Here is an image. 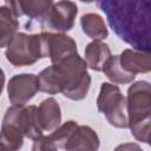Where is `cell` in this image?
Listing matches in <instances>:
<instances>
[{"mask_svg":"<svg viewBox=\"0 0 151 151\" xmlns=\"http://www.w3.org/2000/svg\"><path fill=\"white\" fill-rule=\"evenodd\" d=\"M22 132L12 124H1V149L6 151H15L22 146Z\"/></svg>","mask_w":151,"mask_h":151,"instance_id":"18","label":"cell"},{"mask_svg":"<svg viewBox=\"0 0 151 151\" xmlns=\"http://www.w3.org/2000/svg\"><path fill=\"white\" fill-rule=\"evenodd\" d=\"M129 127L131 130L132 136L138 142L146 143L147 138L151 133V116H149L147 118H145V119H143V120H140L136 124L130 125Z\"/></svg>","mask_w":151,"mask_h":151,"instance_id":"20","label":"cell"},{"mask_svg":"<svg viewBox=\"0 0 151 151\" xmlns=\"http://www.w3.org/2000/svg\"><path fill=\"white\" fill-rule=\"evenodd\" d=\"M123 68L132 74L151 72V51L140 50H124L119 55Z\"/></svg>","mask_w":151,"mask_h":151,"instance_id":"10","label":"cell"},{"mask_svg":"<svg viewBox=\"0 0 151 151\" xmlns=\"http://www.w3.org/2000/svg\"><path fill=\"white\" fill-rule=\"evenodd\" d=\"M78 127V123L74 120H68L66 123H64L63 125H59L51 134H48L51 137V139L55 143V145L58 147L65 149L66 143L68 142L70 137L72 136V133L74 132V130Z\"/></svg>","mask_w":151,"mask_h":151,"instance_id":"19","label":"cell"},{"mask_svg":"<svg viewBox=\"0 0 151 151\" xmlns=\"http://www.w3.org/2000/svg\"><path fill=\"white\" fill-rule=\"evenodd\" d=\"M99 149V137L94 130L86 125H78L65 145L67 151H96Z\"/></svg>","mask_w":151,"mask_h":151,"instance_id":"11","label":"cell"},{"mask_svg":"<svg viewBox=\"0 0 151 151\" xmlns=\"http://www.w3.org/2000/svg\"><path fill=\"white\" fill-rule=\"evenodd\" d=\"M97 107L112 126L118 129L129 127L126 99L117 85L111 83L101 84L97 98Z\"/></svg>","mask_w":151,"mask_h":151,"instance_id":"4","label":"cell"},{"mask_svg":"<svg viewBox=\"0 0 151 151\" xmlns=\"http://www.w3.org/2000/svg\"><path fill=\"white\" fill-rule=\"evenodd\" d=\"M146 144H149V145L151 146V133H150V136H149V138H147V142H146Z\"/></svg>","mask_w":151,"mask_h":151,"instance_id":"25","label":"cell"},{"mask_svg":"<svg viewBox=\"0 0 151 151\" xmlns=\"http://www.w3.org/2000/svg\"><path fill=\"white\" fill-rule=\"evenodd\" d=\"M104 74L110 79L112 83L116 84H129L134 80V74L125 71L120 65L119 55H111L103 67Z\"/></svg>","mask_w":151,"mask_h":151,"instance_id":"16","label":"cell"},{"mask_svg":"<svg viewBox=\"0 0 151 151\" xmlns=\"http://www.w3.org/2000/svg\"><path fill=\"white\" fill-rule=\"evenodd\" d=\"M80 26L83 32L92 40H103L109 35L104 19L97 13H86L81 15Z\"/></svg>","mask_w":151,"mask_h":151,"instance_id":"14","label":"cell"},{"mask_svg":"<svg viewBox=\"0 0 151 151\" xmlns=\"http://www.w3.org/2000/svg\"><path fill=\"white\" fill-rule=\"evenodd\" d=\"M87 67L86 60L78 53L52 64L38 74L40 91L47 94L61 93L71 100H81L87 96L91 85Z\"/></svg>","mask_w":151,"mask_h":151,"instance_id":"2","label":"cell"},{"mask_svg":"<svg viewBox=\"0 0 151 151\" xmlns=\"http://www.w3.org/2000/svg\"><path fill=\"white\" fill-rule=\"evenodd\" d=\"M83 2H86V4H90V2H93V1H97V0H80Z\"/></svg>","mask_w":151,"mask_h":151,"instance_id":"24","label":"cell"},{"mask_svg":"<svg viewBox=\"0 0 151 151\" xmlns=\"http://www.w3.org/2000/svg\"><path fill=\"white\" fill-rule=\"evenodd\" d=\"M5 55L14 67L29 66L42 58H48L47 32L40 34L17 32L6 46Z\"/></svg>","mask_w":151,"mask_h":151,"instance_id":"3","label":"cell"},{"mask_svg":"<svg viewBox=\"0 0 151 151\" xmlns=\"http://www.w3.org/2000/svg\"><path fill=\"white\" fill-rule=\"evenodd\" d=\"M38 107L34 105L19 106L12 105L7 109L2 123L15 125L25 137L35 140L42 136V129L38 123Z\"/></svg>","mask_w":151,"mask_h":151,"instance_id":"6","label":"cell"},{"mask_svg":"<svg viewBox=\"0 0 151 151\" xmlns=\"http://www.w3.org/2000/svg\"><path fill=\"white\" fill-rule=\"evenodd\" d=\"M19 27L18 17L7 7L1 6L0 8V46L6 47L12 37L17 33Z\"/></svg>","mask_w":151,"mask_h":151,"instance_id":"15","label":"cell"},{"mask_svg":"<svg viewBox=\"0 0 151 151\" xmlns=\"http://www.w3.org/2000/svg\"><path fill=\"white\" fill-rule=\"evenodd\" d=\"M5 6H7L18 18L22 15V12H21V7H20V2L19 0H5Z\"/></svg>","mask_w":151,"mask_h":151,"instance_id":"22","label":"cell"},{"mask_svg":"<svg viewBox=\"0 0 151 151\" xmlns=\"http://www.w3.org/2000/svg\"><path fill=\"white\" fill-rule=\"evenodd\" d=\"M48 39V58L52 64H58L66 57L78 53L76 41L64 33H50L47 32Z\"/></svg>","mask_w":151,"mask_h":151,"instance_id":"9","label":"cell"},{"mask_svg":"<svg viewBox=\"0 0 151 151\" xmlns=\"http://www.w3.org/2000/svg\"><path fill=\"white\" fill-rule=\"evenodd\" d=\"M37 116L42 131H53L61 123V110L54 98L42 100L38 107Z\"/></svg>","mask_w":151,"mask_h":151,"instance_id":"12","label":"cell"},{"mask_svg":"<svg viewBox=\"0 0 151 151\" xmlns=\"http://www.w3.org/2000/svg\"><path fill=\"white\" fill-rule=\"evenodd\" d=\"M78 14V6L71 0H60L54 4L45 20L53 29L61 33L68 32L74 26V19Z\"/></svg>","mask_w":151,"mask_h":151,"instance_id":"8","label":"cell"},{"mask_svg":"<svg viewBox=\"0 0 151 151\" xmlns=\"http://www.w3.org/2000/svg\"><path fill=\"white\" fill-rule=\"evenodd\" d=\"M111 57V50L107 44L100 40H93L85 48V60L88 68L93 71H103L104 64Z\"/></svg>","mask_w":151,"mask_h":151,"instance_id":"13","label":"cell"},{"mask_svg":"<svg viewBox=\"0 0 151 151\" xmlns=\"http://www.w3.org/2000/svg\"><path fill=\"white\" fill-rule=\"evenodd\" d=\"M120 149H139L138 145H132V144H126V145H120L117 147V150H120Z\"/></svg>","mask_w":151,"mask_h":151,"instance_id":"23","label":"cell"},{"mask_svg":"<svg viewBox=\"0 0 151 151\" xmlns=\"http://www.w3.org/2000/svg\"><path fill=\"white\" fill-rule=\"evenodd\" d=\"M22 15L29 19L45 21L53 4V0H19Z\"/></svg>","mask_w":151,"mask_h":151,"instance_id":"17","label":"cell"},{"mask_svg":"<svg viewBox=\"0 0 151 151\" xmlns=\"http://www.w3.org/2000/svg\"><path fill=\"white\" fill-rule=\"evenodd\" d=\"M129 126L151 116V84L145 80L133 83L126 97Z\"/></svg>","mask_w":151,"mask_h":151,"instance_id":"5","label":"cell"},{"mask_svg":"<svg viewBox=\"0 0 151 151\" xmlns=\"http://www.w3.org/2000/svg\"><path fill=\"white\" fill-rule=\"evenodd\" d=\"M113 32L133 50L151 51V0H97Z\"/></svg>","mask_w":151,"mask_h":151,"instance_id":"1","label":"cell"},{"mask_svg":"<svg viewBox=\"0 0 151 151\" xmlns=\"http://www.w3.org/2000/svg\"><path fill=\"white\" fill-rule=\"evenodd\" d=\"M58 149L59 147L55 145V143L51 139L50 136L42 134L41 137L33 140V146H32L33 151H55Z\"/></svg>","mask_w":151,"mask_h":151,"instance_id":"21","label":"cell"},{"mask_svg":"<svg viewBox=\"0 0 151 151\" xmlns=\"http://www.w3.org/2000/svg\"><path fill=\"white\" fill-rule=\"evenodd\" d=\"M38 91H40L39 78L32 73L15 74L7 84L8 99L12 105L25 106Z\"/></svg>","mask_w":151,"mask_h":151,"instance_id":"7","label":"cell"}]
</instances>
